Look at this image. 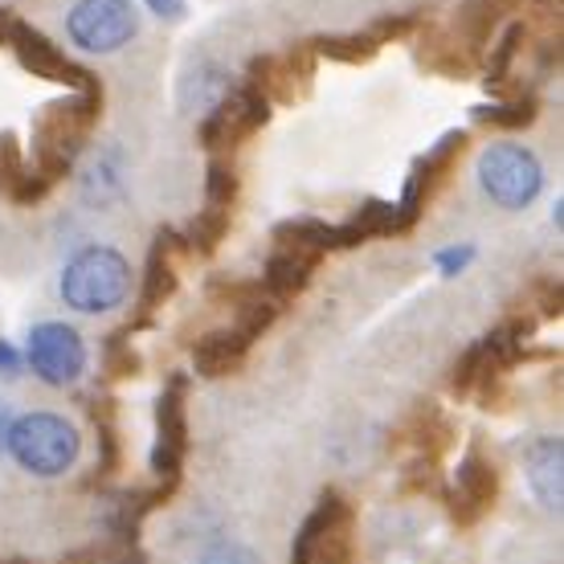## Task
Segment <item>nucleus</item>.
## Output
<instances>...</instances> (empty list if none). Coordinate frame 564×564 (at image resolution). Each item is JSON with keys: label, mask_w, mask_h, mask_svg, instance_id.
Listing matches in <instances>:
<instances>
[{"label": "nucleus", "mask_w": 564, "mask_h": 564, "mask_svg": "<svg viewBox=\"0 0 564 564\" xmlns=\"http://www.w3.org/2000/svg\"><path fill=\"white\" fill-rule=\"evenodd\" d=\"M4 454L33 479H62L83 458V434L66 413L33 410L13 417L4 434Z\"/></svg>", "instance_id": "1"}, {"label": "nucleus", "mask_w": 564, "mask_h": 564, "mask_svg": "<svg viewBox=\"0 0 564 564\" xmlns=\"http://www.w3.org/2000/svg\"><path fill=\"white\" fill-rule=\"evenodd\" d=\"M102 115V83L74 90V99L50 102L33 123V169L50 181H62L83 155L86 135Z\"/></svg>", "instance_id": "2"}, {"label": "nucleus", "mask_w": 564, "mask_h": 564, "mask_svg": "<svg viewBox=\"0 0 564 564\" xmlns=\"http://www.w3.org/2000/svg\"><path fill=\"white\" fill-rule=\"evenodd\" d=\"M131 262L115 246H86L62 267L57 295L78 315H107L131 299Z\"/></svg>", "instance_id": "3"}, {"label": "nucleus", "mask_w": 564, "mask_h": 564, "mask_svg": "<svg viewBox=\"0 0 564 564\" xmlns=\"http://www.w3.org/2000/svg\"><path fill=\"white\" fill-rule=\"evenodd\" d=\"M475 176H479L482 197L508 213L528 209L544 193V164H540V155L528 143H516V140L487 143L479 152Z\"/></svg>", "instance_id": "4"}, {"label": "nucleus", "mask_w": 564, "mask_h": 564, "mask_svg": "<svg viewBox=\"0 0 564 564\" xmlns=\"http://www.w3.org/2000/svg\"><path fill=\"white\" fill-rule=\"evenodd\" d=\"M352 503L339 491H324L299 523L291 564H352Z\"/></svg>", "instance_id": "5"}, {"label": "nucleus", "mask_w": 564, "mask_h": 564, "mask_svg": "<svg viewBox=\"0 0 564 564\" xmlns=\"http://www.w3.org/2000/svg\"><path fill=\"white\" fill-rule=\"evenodd\" d=\"M66 37L83 54H119L140 37V9L135 0H74Z\"/></svg>", "instance_id": "6"}, {"label": "nucleus", "mask_w": 564, "mask_h": 564, "mask_svg": "<svg viewBox=\"0 0 564 564\" xmlns=\"http://www.w3.org/2000/svg\"><path fill=\"white\" fill-rule=\"evenodd\" d=\"M86 339L78 336V327L62 324V319H45L33 324L25 344V368H33V377L50 389H74L86 377Z\"/></svg>", "instance_id": "7"}, {"label": "nucleus", "mask_w": 564, "mask_h": 564, "mask_svg": "<svg viewBox=\"0 0 564 564\" xmlns=\"http://www.w3.org/2000/svg\"><path fill=\"white\" fill-rule=\"evenodd\" d=\"M270 95L254 83H238L226 99L209 107L197 123V140L205 152H221V148H238L241 140H250L258 128L270 123Z\"/></svg>", "instance_id": "8"}, {"label": "nucleus", "mask_w": 564, "mask_h": 564, "mask_svg": "<svg viewBox=\"0 0 564 564\" xmlns=\"http://www.w3.org/2000/svg\"><path fill=\"white\" fill-rule=\"evenodd\" d=\"M188 458V372H172L155 401L152 470L160 479H181Z\"/></svg>", "instance_id": "9"}, {"label": "nucleus", "mask_w": 564, "mask_h": 564, "mask_svg": "<svg viewBox=\"0 0 564 564\" xmlns=\"http://www.w3.org/2000/svg\"><path fill=\"white\" fill-rule=\"evenodd\" d=\"M442 495H446L451 520L458 523V528H475V523L495 508V499H499V470H495V463L482 454V446H470V451L458 458L454 482Z\"/></svg>", "instance_id": "10"}, {"label": "nucleus", "mask_w": 564, "mask_h": 564, "mask_svg": "<svg viewBox=\"0 0 564 564\" xmlns=\"http://www.w3.org/2000/svg\"><path fill=\"white\" fill-rule=\"evenodd\" d=\"M4 45H9V50L17 54L21 70L37 74V78L62 83V86H70V90H86V86H99V78H95L90 70H83L78 62H70L62 45H54L42 33V29L25 25V21H17V17H13V25H9V33H4Z\"/></svg>", "instance_id": "11"}, {"label": "nucleus", "mask_w": 564, "mask_h": 564, "mask_svg": "<svg viewBox=\"0 0 564 564\" xmlns=\"http://www.w3.org/2000/svg\"><path fill=\"white\" fill-rule=\"evenodd\" d=\"M184 250V238L176 229H155L152 246H148V262H143L140 279V319L131 327H143L155 307H164L176 295V254Z\"/></svg>", "instance_id": "12"}, {"label": "nucleus", "mask_w": 564, "mask_h": 564, "mask_svg": "<svg viewBox=\"0 0 564 564\" xmlns=\"http://www.w3.org/2000/svg\"><path fill=\"white\" fill-rule=\"evenodd\" d=\"M78 193L90 209H111L128 197V155L119 143H102L86 155L83 172H78Z\"/></svg>", "instance_id": "13"}, {"label": "nucleus", "mask_w": 564, "mask_h": 564, "mask_svg": "<svg viewBox=\"0 0 564 564\" xmlns=\"http://www.w3.org/2000/svg\"><path fill=\"white\" fill-rule=\"evenodd\" d=\"M520 463L528 475V487L536 495V503L544 511H561V466H564V446L561 437L552 434H532L520 446Z\"/></svg>", "instance_id": "14"}, {"label": "nucleus", "mask_w": 564, "mask_h": 564, "mask_svg": "<svg viewBox=\"0 0 564 564\" xmlns=\"http://www.w3.org/2000/svg\"><path fill=\"white\" fill-rule=\"evenodd\" d=\"M250 344L238 327H217V332H205V336L193 344V372L205 377V381H221V377H234L241 372L246 356H250Z\"/></svg>", "instance_id": "15"}, {"label": "nucleus", "mask_w": 564, "mask_h": 564, "mask_svg": "<svg viewBox=\"0 0 564 564\" xmlns=\"http://www.w3.org/2000/svg\"><path fill=\"white\" fill-rule=\"evenodd\" d=\"M397 442L410 446L413 454H430V458H442V454L454 446V422L446 417V410L437 401H417L405 422L397 425Z\"/></svg>", "instance_id": "16"}, {"label": "nucleus", "mask_w": 564, "mask_h": 564, "mask_svg": "<svg viewBox=\"0 0 564 564\" xmlns=\"http://www.w3.org/2000/svg\"><path fill=\"white\" fill-rule=\"evenodd\" d=\"M319 258L324 254L279 241V246H274V254L267 258V270H262V291L274 295L279 303L295 299L299 291H307V282H311V274H315V267H319Z\"/></svg>", "instance_id": "17"}, {"label": "nucleus", "mask_w": 564, "mask_h": 564, "mask_svg": "<svg viewBox=\"0 0 564 564\" xmlns=\"http://www.w3.org/2000/svg\"><path fill=\"white\" fill-rule=\"evenodd\" d=\"M234 74L221 70V66H213V62H200L197 70H188L184 74V83H181V107L188 115H205L209 107H217V102L226 99L229 90H234Z\"/></svg>", "instance_id": "18"}, {"label": "nucleus", "mask_w": 564, "mask_h": 564, "mask_svg": "<svg viewBox=\"0 0 564 564\" xmlns=\"http://www.w3.org/2000/svg\"><path fill=\"white\" fill-rule=\"evenodd\" d=\"M90 422H95V434H99V463H95V475H99V482L115 479V470L123 463V446H119V425H115L111 397H95V401H90Z\"/></svg>", "instance_id": "19"}, {"label": "nucleus", "mask_w": 564, "mask_h": 564, "mask_svg": "<svg viewBox=\"0 0 564 564\" xmlns=\"http://www.w3.org/2000/svg\"><path fill=\"white\" fill-rule=\"evenodd\" d=\"M226 234H229V209H217V205H205V209L184 226V250L188 254H205L209 258L221 241H226Z\"/></svg>", "instance_id": "20"}, {"label": "nucleus", "mask_w": 564, "mask_h": 564, "mask_svg": "<svg viewBox=\"0 0 564 564\" xmlns=\"http://www.w3.org/2000/svg\"><path fill=\"white\" fill-rule=\"evenodd\" d=\"M540 115V102L528 95V99H511V102H482L470 111L475 123H487V128H499V131H520V128H532Z\"/></svg>", "instance_id": "21"}, {"label": "nucleus", "mask_w": 564, "mask_h": 564, "mask_svg": "<svg viewBox=\"0 0 564 564\" xmlns=\"http://www.w3.org/2000/svg\"><path fill=\"white\" fill-rule=\"evenodd\" d=\"M274 241L327 254V250H336V226H327L319 217H291V221H279V226H274Z\"/></svg>", "instance_id": "22"}, {"label": "nucleus", "mask_w": 564, "mask_h": 564, "mask_svg": "<svg viewBox=\"0 0 564 564\" xmlns=\"http://www.w3.org/2000/svg\"><path fill=\"white\" fill-rule=\"evenodd\" d=\"M311 50L319 57H332V62H344V66H360L368 57L377 54L381 45L372 42V33H339V37H319V42H311Z\"/></svg>", "instance_id": "23"}, {"label": "nucleus", "mask_w": 564, "mask_h": 564, "mask_svg": "<svg viewBox=\"0 0 564 564\" xmlns=\"http://www.w3.org/2000/svg\"><path fill=\"white\" fill-rule=\"evenodd\" d=\"M131 336H135V327H119L111 336L102 339V368H107V377H140V352L131 348Z\"/></svg>", "instance_id": "24"}, {"label": "nucleus", "mask_w": 564, "mask_h": 564, "mask_svg": "<svg viewBox=\"0 0 564 564\" xmlns=\"http://www.w3.org/2000/svg\"><path fill=\"white\" fill-rule=\"evenodd\" d=\"M523 37H528V29L523 25H508L499 37L491 42V57H487V86H503L511 74V62L520 57L523 50Z\"/></svg>", "instance_id": "25"}, {"label": "nucleus", "mask_w": 564, "mask_h": 564, "mask_svg": "<svg viewBox=\"0 0 564 564\" xmlns=\"http://www.w3.org/2000/svg\"><path fill=\"white\" fill-rule=\"evenodd\" d=\"M491 365H495V356H491V348H487V339H475V344H470V348H466V352L454 360L451 389L458 397H470V393H475V384H479V377Z\"/></svg>", "instance_id": "26"}, {"label": "nucleus", "mask_w": 564, "mask_h": 564, "mask_svg": "<svg viewBox=\"0 0 564 564\" xmlns=\"http://www.w3.org/2000/svg\"><path fill=\"white\" fill-rule=\"evenodd\" d=\"M62 564H148L143 561V552L135 540H102V544H90V549L74 552V556H66Z\"/></svg>", "instance_id": "27"}, {"label": "nucleus", "mask_w": 564, "mask_h": 564, "mask_svg": "<svg viewBox=\"0 0 564 564\" xmlns=\"http://www.w3.org/2000/svg\"><path fill=\"white\" fill-rule=\"evenodd\" d=\"M401 491H410V495H442L446 491L442 470H437V458H430V454H410L405 466H401Z\"/></svg>", "instance_id": "28"}, {"label": "nucleus", "mask_w": 564, "mask_h": 564, "mask_svg": "<svg viewBox=\"0 0 564 564\" xmlns=\"http://www.w3.org/2000/svg\"><path fill=\"white\" fill-rule=\"evenodd\" d=\"M193 564H262V556L250 544H241V540L213 536L193 552Z\"/></svg>", "instance_id": "29"}, {"label": "nucleus", "mask_w": 564, "mask_h": 564, "mask_svg": "<svg viewBox=\"0 0 564 564\" xmlns=\"http://www.w3.org/2000/svg\"><path fill=\"white\" fill-rule=\"evenodd\" d=\"M205 200L217 205V209H234L238 200V172L229 160H209V172H205Z\"/></svg>", "instance_id": "30"}, {"label": "nucleus", "mask_w": 564, "mask_h": 564, "mask_svg": "<svg viewBox=\"0 0 564 564\" xmlns=\"http://www.w3.org/2000/svg\"><path fill=\"white\" fill-rule=\"evenodd\" d=\"M54 184L57 181H50L45 172H37L33 164H29L25 176H21V181L9 188V200H13V205H42V200L54 193Z\"/></svg>", "instance_id": "31"}, {"label": "nucleus", "mask_w": 564, "mask_h": 564, "mask_svg": "<svg viewBox=\"0 0 564 564\" xmlns=\"http://www.w3.org/2000/svg\"><path fill=\"white\" fill-rule=\"evenodd\" d=\"M29 160L25 152H21V143L13 140V135H0V193L9 197V188H13L21 176H25Z\"/></svg>", "instance_id": "32"}, {"label": "nucleus", "mask_w": 564, "mask_h": 564, "mask_svg": "<svg viewBox=\"0 0 564 564\" xmlns=\"http://www.w3.org/2000/svg\"><path fill=\"white\" fill-rule=\"evenodd\" d=\"M413 29H417V17H381V21H372V42L377 45H389V42H401V37H410Z\"/></svg>", "instance_id": "33"}, {"label": "nucleus", "mask_w": 564, "mask_h": 564, "mask_svg": "<svg viewBox=\"0 0 564 564\" xmlns=\"http://www.w3.org/2000/svg\"><path fill=\"white\" fill-rule=\"evenodd\" d=\"M470 262H475V246H451V250H437V254H434V267L442 270L446 279L463 274Z\"/></svg>", "instance_id": "34"}, {"label": "nucleus", "mask_w": 564, "mask_h": 564, "mask_svg": "<svg viewBox=\"0 0 564 564\" xmlns=\"http://www.w3.org/2000/svg\"><path fill=\"white\" fill-rule=\"evenodd\" d=\"M536 307H540V315H561V307H564V286H561V279H552V274H544V279L536 282Z\"/></svg>", "instance_id": "35"}, {"label": "nucleus", "mask_w": 564, "mask_h": 564, "mask_svg": "<svg viewBox=\"0 0 564 564\" xmlns=\"http://www.w3.org/2000/svg\"><path fill=\"white\" fill-rule=\"evenodd\" d=\"M25 377V352L13 339H0V381H21Z\"/></svg>", "instance_id": "36"}, {"label": "nucleus", "mask_w": 564, "mask_h": 564, "mask_svg": "<svg viewBox=\"0 0 564 564\" xmlns=\"http://www.w3.org/2000/svg\"><path fill=\"white\" fill-rule=\"evenodd\" d=\"M143 4L160 21H184V13H188V0H143Z\"/></svg>", "instance_id": "37"}, {"label": "nucleus", "mask_w": 564, "mask_h": 564, "mask_svg": "<svg viewBox=\"0 0 564 564\" xmlns=\"http://www.w3.org/2000/svg\"><path fill=\"white\" fill-rule=\"evenodd\" d=\"M9 425H13V410H9V401H0V451H4V434H9Z\"/></svg>", "instance_id": "38"}, {"label": "nucleus", "mask_w": 564, "mask_h": 564, "mask_svg": "<svg viewBox=\"0 0 564 564\" xmlns=\"http://www.w3.org/2000/svg\"><path fill=\"white\" fill-rule=\"evenodd\" d=\"M0 564H29V561H0Z\"/></svg>", "instance_id": "39"}]
</instances>
